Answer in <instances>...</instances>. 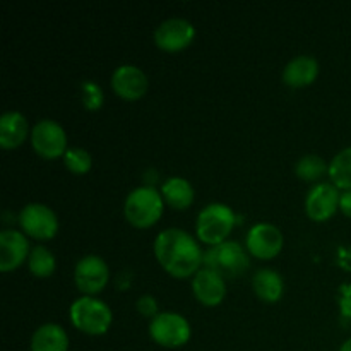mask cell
I'll list each match as a JSON object with an SVG mask.
<instances>
[{
	"mask_svg": "<svg viewBox=\"0 0 351 351\" xmlns=\"http://www.w3.org/2000/svg\"><path fill=\"white\" fill-rule=\"evenodd\" d=\"M326 171H329L328 163L317 154H305L295 165V173L305 182L319 180Z\"/></svg>",
	"mask_w": 351,
	"mask_h": 351,
	"instance_id": "603a6c76",
	"label": "cell"
},
{
	"mask_svg": "<svg viewBox=\"0 0 351 351\" xmlns=\"http://www.w3.org/2000/svg\"><path fill=\"white\" fill-rule=\"evenodd\" d=\"M252 288L257 297L266 304H274L283 295V280L274 269H259L252 278Z\"/></svg>",
	"mask_w": 351,
	"mask_h": 351,
	"instance_id": "ffe728a7",
	"label": "cell"
},
{
	"mask_svg": "<svg viewBox=\"0 0 351 351\" xmlns=\"http://www.w3.org/2000/svg\"><path fill=\"white\" fill-rule=\"evenodd\" d=\"M195 27L184 17H170L154 29V43L165 51H178L194 41Z\"/></svg>",
	"mask_w": 351,
	"mask_h": 351,
	"instance_id": "30bf717a",
	"label": "cell"
},
{
	"mask_svg": "<svg viewBox=\"0 0 351 351\" xmlns=\"http://www.w3.org/2000/svg\"><path fill=\"white\" fill-rule=\"evenodd\" d=\"M339 351H351V338L346 339V341L339 346Z\"/></svg>",
	"mask_w": 351,
	"mask_h": 351,
	"instance_id": "f1b7e54d",
	"label": "cell"
},
{
	"mask_svg": "<svg viewBox=\"0 0 351 351\" xmlns=\"http://www.w3.org/2000/svg\"><path fill=\"white\" fill-rule=\"evenodd\" d=\"M329 178L343 191H351V146L339 151L329 163Z\"/></svg>",
	"mask_w": 351,
	"mask_h": 351,
	"instance_id": "44dd1931",
	"label": "cell"
},
{
	"mask_svg": "<svg viewBox=\"0 0 351 351\" xmlns=\"http://www.w3.org/2000/svg\"><path fill=\"white\" fill-rule=\"evenodd\" d=\"M192 293L206 307H216L226 295L225 278L216 271L201 267L192 280Z\"/></svg>",
	"mask_w": 351,
	"mask_h": 351,
	"instance_id": "5bb4252c",
	"label": "cell"
},
{
	"mask_svg": "<svg viewBox=\"0 0 351 351\" xmlns=\"http://www.w3.org/2000/svg\"><path fill=\"white\" fill-rule=\"evenodd\" d=\"M27 267H29L31 274H34L36 278H48L53 274L57 261L47 247L36 245L31 249L29 257H27Z\"/></svg>",
	"mask_w": 351,
	"mask_h": 351,
	"instance_id": "7402d4cb",
	"label": "cell"
},
{
	"mask_svg": "<svg viewBox=\"0 0 351 351\" xmlns=\"http://www.w3.org/2000/svg\"><path fill=\"white\" fill-rule=\"evenodd\" d=\"M245 247L257 259H273L283 249V233L271 223H257L247 233Z\"/></svg>",
	"mask_w": 351,
	"mask_h": 351,
	"instance_id": "8fae6325",
	"label": "cell"
},
{
	"mask_svg": "<svg viewBox=\"0 0 351 351\" xmlns=\"http://www.w3.org/2000/svg\"><path fill=\"white\" fill-rule=\"evenodd\" d=\"M29 242L24 233L16 230H3L0 233V271L9 273L29 257Z\"/></svg>",
	"mask_w": 351,
	"mask_h": 351,
	"instance_id": "9a60e30c",
	"label": "cell"
},
{
	"mask_svg": "<svg viewBox=\"0 0 351 351\" xmlns=\"http://www.w3.org/2000/svg\"><path fill=\"white\" fill-rule=\"evenodd\" d=\"M149 336L165 348H180L191 339V324L177 312H160L151 319Z\"/></svg>",
	"mask_w": 351,
	"mask_h": 351,
	"instance_id": "8992f818",
	"label": "cell"
},
{
	"mask_svg": "<svg viewBox=\"0 0 351 351\" xmlns=\"http://www.w3.org/2000/svg\"><path fill=\"white\" fill-rule=\"evenodd\" d=\"M165 202L175 209H187L194 202V187L184 177H170L161 185Z\"/></svg>",
	"mask_w": 351,
	"mask_h": 351,
	"instance_id": "d6986e66",
	"label": "cell"
},
{
	"mask_svg": "<svg viewBox=\"0 0 351 351\" xmlns=\"http://www.w3.org/2000/svg\"><path fill=\"white\" fill-rule=\"evenodd\" d=\"M147 75L141 71L137 65L123 64L113 71L112 74V88L120 98L136 101L141 99L147 91Z\"/></svg>",
	"mask_w": 351,
	"mask_h": 351,
	"instance_id": "4fadbf2b",
	"label": "cell"
},
{
	"mask_svg": "<svg viewBox=\"0 0 351 351\" xmlns=\"http://www.w3.org/2000/svg\"><path fill=\"white\" fill-rule=\"evenodd\" d=\"M69 336L62 326L48 322L31 336V351H67Z\"/></svg>",
	"mask_w": 351,
	"mask_h": 351,
	"instance_id": "ac0fdd59",
	"label": "cell"
},
{
	"mask_svg": "<svg viewBox=\"0 0 351 351\" xmlns=\"http://www.w3.org/2000/svg\"><path fill=\"white\" fill-rule=\"evenodd\" d=\"M136 308L141 315H144V317L153 319L160 314V312H158V302L153 295H143V297L137 300Z\"/></svg>",
	"mask_w": 351,
	"mask_h": 351,
	"instance_id": "484cf974",
	"label": "cell"
},
{
	"mask_svg": "<svg viewBox=\"0 0 351 351\" xmlns=\"http://www.w3.org/2000/svg\"><path fill=\"white\" fill-rule=\"evenodd\" d=\"M165 199L153 187H137L127 194L123 215L136 228H149L163 215Z\"/></svg>",
	"mask_w": 351,
	"mask_h": 351,
	"instance_id": "7a4b0ae2",
	"label": "cell"
},
{
	"mask_svg": "<svg viewBox=\"0 0 351 351\" xmlns=\"http://www.w3.org/2000/svg\"><path fill=\"white\" fill-rule=\"evenodd\" d=\"M339 209L343 211V215L351 218V191L341 192V197H339Z\"/></svg>",
	"mask_w": 351,
	"mask_h": 351,
	"instance_id": "83f0119b",
	"label": "cell"
},
{
	"mask_svg": "<svg viewBox=\"0 0 351 351\" xmlns=\"http://www.w3.org/2000/svg\"><path fill=\"white\" fill-rule=\"evenodd\" d=\"M71 321L79 331L91 336H101L112 326V311L103 300L95 297H81L72 302L71 308Z\"/></svg>",
	"mask_w": 351,
	"mask_h": 351,
	"instance_id": "277c9868",
	"label": "cell"
},
{
	"mask_svg": "<svg viewBox=\"0 0 351 351\" xmlns=\"http://www.w3.org/2000/svg\"><path fill=\"white\" fill-rule=\"evenodd\" d=\"M31 144L33 149L40 154L41 158L53 160V158L64 156L67 147V134L64 127L55 120H40L34 123L31 130Z\"/></svg>",
	"mask_w": 351,
	"mask_h": 351,
	"instance_id": "52a82bcc",
	"label": "cell"
},
{
	"mask_svg": "<svg viewBox=\"0 0 351 351\" xmlns=\"http://www.w3.org/2000/svg\"><path fill=\"white\" fill-rule=\"evenodd\" d=\"M202 264L206 269L216 271L223 278H237L245 273L249 267V257H247L245 249L239 242H226L219 245H213L202 254Z\"/></svg>",
	"mask_w": 351,
	"mask_h": 351,
	"instance_id": "5b68a950",
	"label": "cell"
},
{
	"mask_svg": "<svg viewBox=\"0 0 351 351\" xmlns=\"http://www.w3.org/2000/svg\"><path fill=\"white\" fill-rule=\"evenodd\" d=\"M341 192L335 184L322 182L311 189L305 199V211L314 221H326L339 209Z\"/></svg>",
	"mask_w": 351,
	"mask_h": 351,
	"instance_id": "7c38bea8",
	"label": "cell"
},
{
	"mask_svg": "<svg viewBox=\"0 0 351 351\" xmlns=\"http://www.w3.org/2000/svg\"><path fill=\"white\" fill-rule=\"evenodd\" d=\"M81 99L82 105H84L89 112L99 110L103 105V99H105L101 86L96 84L95 81H84L81 84Z\"/></svg>",
	"mask_w": 351,
	"mask_h": 351,
	"instance_id": "d4e9b609",
	"label": "cell"
},
{
	"mask_svg": "<svg viewBox=\"0 0 351 351\" xmlns=\"http://www.w3.org/2000/svg\"><path fill=\"white\" fill-rule=\"evenodd\" d=\"M154 256L168 274L189 278L201 269L202 252L191 233L182 228H167L154 240Z\"/></svg>",
	"mask_w": 351,
	"mask_h": 351,
	"instance_id": "6da1fadb",
	"label": "cell"
},
{
	"mask_svg": "<svg viewBox=\"0 0 351 351\" xmlns=\"http://www.w3.org/2000/svg\"><path fill=\"white\" fill-rule=\"evenodd\" d=\"M339 293H341V297H339V311H341V315L346 319H351V285H343Z\"/></svg>",
	"mask_w": 351,
	"mask_h": 351,
	"instance_id": "4316f807",
	"label": "cell"
},
{
	"mask_svg": "<svg viewBox=\"0 0 351 351\" xmlns=\"http://www.w3.org/2000/svg\"><path fill=\"white\" fill-rule=\"evenodd\" d=\"M319 74V62L311 55L291 58L283 69V81L290 88H304L312 84Z\"/></svg>",
	"mask_w": 351,
	"mask_h": 351,
	"instance_id": "2e32d148",
	"label": "cell"
},
{
	"mask_svg": "<svg viewBox=\"0 0 351 351\" xmlns=\"http://www.w3.org/2000/svg\"><path fill=\"white\" fill-rule=\"evenodd\" d=\"M27 119L21 112H5L0 117V146L14 149L27 137Z\"/></svg>",
	"mask_w": 351,
	"mask_h": 351,
	"instance_id": "e0dca14e",
	"label": "cell"
},
{
	"mask_svg": "<svg viewBox=\"0 0 351 351\" xmlns=\"http://www.w3.org/2000/svg\"><path fill=\"white\" fill-rule=\"evenodd\" d=\"M110 280L108 264L99 256H84L77 261L74 269V281L86 297L99 293Z\"/></svg>",
	"mask_w": 351,
	"mask_h": 351,
	"instance_id": "9c48e42d",
	"label": "cell"
},
{
	"mask_svg": "<svg viewBox=\"0 0 351 351\" xmlns=\"http://www.w3.org/2000/svg\"><path fill=\"white\" fill-rule=\"evenodd\" d=\"M19 223L24 233L36 240H50L58 232V218L55 211L40 202L24 206L19 215Z\"/></svg>",
	"mask_w": 351,
	"mask_h": 351,
	"instance_id": "ba28073f",
	"label": "cell"
},
{
	"mask_svg": "<svg viewBox=\"0 0 351 351\" xmlns=\"http://www.w3.org/2000/svg\"><path fill=\"white\" fill-rule=\"evenodd\" d=\"M64 163L67 170H71L75 175L88 173L93 167L91 154L82 147H69L64 154Z\"/></svg>",
	"mask_w": 351,
	"mask_h": 351,
	"instance_id": "cb8c5ba5",
	"label": "cell"
},
{
	"mask_svg": "<svg viewBox=\"0 0 351 351\" xmlns=\"http://www.w3.org/2000/svg\"><path fill=\"white\" fill-rule=\"evenodd\" d=\"M235 226V213L223 202H213L201 209L195 221V233L199 240L208 245H219Z\"/></svg>",
	"mask_w": 351,
	"mask_h": 351,
	"instance_id": "3957f363",
	"label": "cell"
}]
</instances>
